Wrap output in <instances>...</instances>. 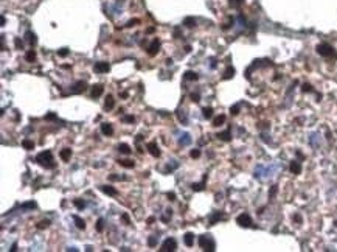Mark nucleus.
<instances>
[{"mask_svg": "<svg viewBox=\"0 0 337 252\" xmlns=\"http://www.w3.org/2000/svg\"><path fill=\"white\" fill-rule=\"evenodd\" d=\"M73 221H75V224H76V227H78L79 230H84V229H85V221L81 219L79 216L75 215V216H73Z\"/></svg>", "mask_w": 337, "mask_h": 252, "instance_id": "aec40b11", "label": "nucleus"}, {"mask_svg": "<svg viewBox=\"0 0 337 252\" xmlns=\"http://www.w3.org/2000/svg\"><path fill=\"white\" fill-rule=\"evenodd\" d=\"M10 250H13V252H14V250H17V244H16V243H14V244H13V246H11V249H10Z\"/></svg>", "mask_w": 337, "mask_h": 252, "instance_id": "3c124183", "label": "nucleus"}, {"mask_svg": "<svg viewBox=\"0 0 337 252\" xmlns=\"http://www.w3.org/2000/svg\"><path fill=\"white\" fill-rule=\"evenodd\" d=\"M25 38H27V41H28V44H31V45H34L36 44V36L31 33V31H28L27 34H25Z\"/></svg>", "mask_w": 337, "mask_h": 252, "instance_id": "a878e982", "label": "nucleus"}, {"mask_svg": "<svg viewBox=\"0 0 337 252\" xmlns=\"http://www.w3.org/2000/svg\"><path fill=\"white\" fill-rule=\"evenodd\" d=\"M199 98H200V97H199V93H191V101H196V103H197V101H199Z\"/></svg>", "mask_w": 337, "mask_h": 252, "instance_id": "a19ab883", "label": "nucleus"}, {"mask_svg": "<svg viewBox=\"0 0 337 252\" xmlns=\"http://www.w3.org/2000/svg\"><path fill=\"white\" fill-rule=\"evenodd\" d=\"M103 90H104V87H103L101 84H95V86L92 87V97H93V98L99 97V95L103 93Z\"/></svg>", "mask_w": 337, "mask_h": 252, "instance_id": "2eb2a0df", "label": "nucleus"}, {"mask_svg": "<svg viewBox=\"0 0 337 252\" xmlns=\"http://www.w3.org/2000/svg\"><path fill=\"white\" fill-rule=\"evenodd\" d=\"M58 55L64 58V56H67V55H68V50H67V48H62V50H59V52H58Z\"/></svg>", "mask_w": 337, "mask_h": 252, "instance_id": "ea45409f", "label": "nucleus"}, {"mask_svg": "<svg viewBox=\"0 0 337 252\" xmlns=\"http://www.w3.org/2000/svg\"><path fill=\"white\" fill-rule=\"evenodd\" d=\"M177 117H179V120L182 121V124H186V123H188V117H186L185 110H179V112H177Z\"/></svg>", "mask_w": 337, "mask_h": 252, "instance_id": "5701e85b", "label": "nucleus"}, {"mask_svg": "<svg viewBox=\"0 0 337 252\" xmlns=\"http://www.w3.org/2000/svg\"><path fill=\"white\" fill-rule=\"evenodd\" d=\"M48 226H50V221H48V219H42V221H39V223H37V226H36V227L42 230V229H47Z\"/></svg>", "mask_w": 337, "mask_h": 252, "instance_id": "7c9ffc66", "label": "nucleus"}, {"mask_svg": "<svg viewBox=\"0 0 337 252\" xmlns=\"http://www.w3.org/2000/svg\"><path fill=\"white\" fill-rule=\"evenodd\" d=\"M101 133L104 136H112V134H114V128H112L110 123H103L101 124Z\"/></svg>", "mask_w": 337, "mask_h": 252, "instance_id": "9b49d317", "label": "nucleus"}, {"mask_svg": "<svg viewBox=\"0 0 337 252\" xmlns=\"http://www.w3.org/2000/svg\"><path fill=\"white\" fill-rule=\"evenodd\" d=\"M148 151H149V154L151 156H154V157H160V148L157 146V143L155 142H149L148 143Z\"/></svg>", "mask_w": 337, "mask_h": 252, "instance_id": "6e6552de", "label": "nucleus"}, {"mask_svg": "<svg viewBox=\"0 0 337 252\" xmlns=\"http://www.w3.org/2000/svg\"><path fill=\"white\" fill-rule=\"evenodd\" d=\"M221 218H222V213H221V212H216V213L210 218V226H213V224H214L217 219H221Z\"/></svg>", "mask_w": 337, "mask_h": 252, "instance_id": "c756f323", "label": "nucleus"}, {"mask_svg": "<svg viewBox=\"0 0 337 252\" xmlns=\"http://www.w3.org/2000/svg\"><path fill=\"white\" fill-rule=\"evenodd\" d=\"M109 179H110V181H120V179H123V178H120V176H109Z\"/></svg>", "mask_w": 337, "mask_h": 252, "instance_id": "de8ad7c7", "label": "nucleus"}, {"mask_svg": "<svg viewBox=\"0 0 337 252\" xmlns=\"http://www.w3.org/2000/svg\"><path fill=\"white\" fill-rule=\"evenodd\" d=\"M157 241H159V236L152 235V236H149V240H148V246H149V247H155V246H157Z\"/></svg>", "mask_w": 337, "mask_h": 252, "instance_id": "bb28decb", "label": "nucleus"}, {"mask_svg": "<svg viewBox=\"0 0 337 252\" xmlns=\"http://www.w3.org/2000/svg\"><path fill=\"white\" fill-rule=\"evenodd\" d=\"M159 48H160V42H159L157 39H154V41L151 42V45L148 47V55H149V56L157 55V53H159Z\"/></svg>", "mask_w": 337, "mask_h": 252, "instance_id": "1a4fd4ad", "label": "nucleus"}, {"mask_svg": "<svg viewBox=\"0 0 337 252\" xmlns=\"http://www.w3.org/2000/svg\"><path fill=\"white\" fill-rule=\"evenodd\" d=\"M96 230H98V232H103V230H104V219H103V218H99V219L96 221Z\"/></svg>", "mask_w": 337, "mask_h": 252, "instance_id": "c9c22d12", "label": "nucleus"}, {"mask_svg": "<svg viewBox=\"0 0 337 252\" xmlns=\"http://www.w3.org/2000/svg\"><path fill=\"white\" fill-rule=\"evenodd\" d=\"M93 70L96 73H107L110 70V65H109V62H95Z\"/></svg>", "mask_w": 337, "mask_h": 252, "instance_id": "0eeeda50", "label": "nucleus"}, {"mask_svg": "<svg viewBox=\"0 0 337 252\" xmlns=\"http://www.w3.org/2000/svg\"><path fill=\"white\" fill-rule=\"evenodd\" d=\"M22 209H24V210H28V209H36V202H34V201L25 202V204H22Z\"/></svg>", "mask_w": 337, "mask_h": 252, "instance_id": "f704fd0d", "label": "nucleus"}, {"mask_svg": "<svg viewBox=\"0 0 337 252\" xmlns=\"http://www.w3.org/2000/svg\"><path fill=\"white\" fill-rule=\"evenodd\" d=\"M335 226H337V221H335Z\"/></svg>", "mask_w": 337, "mask_h": 252, "instance_id": "603ef678", "label": "nucleus"}, {"mask_svg": "<svg viewBox=\"0 0 337 252\" xmlns=\"http://www.w3.org/2000/svg\"><path fill=\"white\" fill-rule=\"evenodd\" d=\"M118 164H120L121 167H125V168H134V167H135V162H134V160H131V159H123V160H118Z\"/></svg>", "mask_w": 337, "mask_h": 252, "instance_id": "a211bd4d", "label": "nucleus"}, {"mask_svg": "<svg viewBox=\"0 0 337 252\" xmlns=\"http://www.w3.org/2000/svg\"><path fill=\"white\" fill-rule=\"evenodd\" d=\"M99 190H101L103 193H106V195H109V196H117V195H118V191H117V188H114V187H110V185H101V187H99Z\"/></svg>", "mask_w": 337, "mask_h": 252, "instance_id": "9d476101", "label": "nucleus"}, {"mask_svg": "<svg viewBox=\"0 0 337 252\" xmlns=\"http://www.w3.org/2000/svg\"><path fill=\"white\" fill-rule=\"evenodd\" d=\"M73 204L76 205V209H78V210H82V209L85 207V202H84V201H81V199H75V201H73Z\"/></svg>", "mask_w": 337, "mask_h": 252, "instance_id": "72a5a7b5", "label": "nucleus"}, {"mask_svg": "<svg viewBox=\"0 0 337 252\" xmlns=\"http://www.w3.org/2000/svg\"><path fill=\"white\" fill-rule=\"evenodd\" d=\"M183 243H185V246L191 247V246L194 244V235H193L191 232H186L185 236H183Z\"/></svg>", "mask_w": 337, "mask_h": 252, "instance_id": "ddd939ff", "label": "nucleus"}, {"mask_svg": "<svg viewBox=\"0 0 337 252\" xmlns=\"http://www.w3.org/2000/svg\"><path fill=\"white\" fill-rule=\"evenodd\" d=\"M25 59H27L28 62H33V61L36 59V53H34L33 50H30V52H27V55H25Z\"/></svg>", "mask_w": 337, "mask_h": 252, "instance_id": "c85d7f7f", "label": "nucleus"}, {"mask_svg": "<svg viewBox=\"0 0 337 252\" xmlns=\"http://www.w3.org/2000/svg\"><path fill=\"white\" fill-rule=\"evenodd\" d=\"M317 53L325 56V58H328V56L334 55V48L329 44H320V45H317Z\"/></svg>", "mask_w": 337, "mask_h": 252, "instance_id": "20e7f679", "label": "nucleus"}, {"mask_svg": "<svg viewBox=\"0 0 337 252\" xmlns=\"http://www.w3.org/2000/svg\"><path fill=\"white\" fill-rule=\"evenodd\" d=\"M230 3H232V5H235V7H238V5H241V3H243V0H230Z\"/></svg>", "mask_w": 337, "mask_h": 252, "instance_id": "37998d69", "label": "nucleus"}, {"mask_svg": "<svg viewBox=\"0 0 337 252\" xmlns=\"http://www.w3.org/2000/svg\"><path fill=\"white\" fill-rule=\"evenodd\" d=\"M36 162H37L41 167H44V168H48V170H51V168H55V167H56V164H55V160H53V154H51V151H50V150L39 153V154H37V157H36Z\"/></svg>", "mask_w": 337, "mask_h": 252, "instance_id": "f257e3e1", "label": "nucleus"}, {"mask_svg": "<svg viewBox=\"0 0 337 252\" xmlns=\"http://www.w3.org/2000/svg\"><path fill=\"white\" fill-rule=\"evenodd\" d=\"M45 118H47V120H53V118H56V115H55V114H48Z\"/></svg>", "mask_w": 337, "mask_h": 252, "instance_id": "8fccbe9b", "label": "nucleus"}, {"mask_svg": "<svg viewBox=\"0 0 337 252\" xmlns=\"http://www.w3.org/2000/svg\"><path fill=\"white\" fill-rule=\"evenodd\" d=\"M224 121H225V115H217V117L213 120V126H221Z\"/></svg>", "mask_w": 337, "mask_h": 252, "instance_id": "b1692460", "label": "nucleus"}, {"mask_svg": "<svg viewBox=\"0 0 337 252\" xmlns=\"http://www.w3.org/2000/svg\"><path fill=\"white\" fill-rule=\"evenodd\" d=\"M22 146L25 148V150H33L34 148V142L33 140H30V139H24V142H22Z\"/></svg>", "mask_w": 337, "mask_h": 252, "instance_id": "4be33fe9", "label": "nucleus"}, {"mask_svg": "<svg viewBox=\"0 0 337 252\" xmlns=\"http://www.w3.org/2000/svg\"><path fill=\"white\" fill-rule=\"evenodd\" d=\"M217 137L221 139V140H230L232 139V136H230V131H225V133H222V134H217Z\"/></svg>", "mask_w": 337, "mask_h": 252, "instance_id": "2f4dec72", "label": "nucleus"}, {"mask_svg": "<svg viewBox=\"0 0 337 252\" xmlns=\"http://www.w3.org/2000/svg\"><path fill=\"white\" fill-rule=\"evenodd\" d=\"M183 78L188 79V81H196V79L199 78V75H197L196 72H193V70H186L185 75H183Z\"/></svg>", "mask_w": 337, "mask_h": 252, "instance_id": "f3484780", "label": "nucleus"}, {"mask_svg": "<svg viewBox=\"0 0 337 252\" xmlns=\"http://www.w3.org/2000/svg\"><path fill=\"white\" fill-rule=\"evenodd\" d=\"M230 112H232V114H233V115H236V114H238V112H239V106H233V107H232V109H230Z\"/></svg>", "mask_w": 337, "mask_h": 252, "instance_id": "79ce46f5", "label": "nucleus"}, {"mask_svg": "<svg viewBox=\"0 0 337 252\" xmlns=\"http://www.w3.org/2000/svg\"><path fill=\"white\" fill-rule=\"evenodd\" d=\"M191 188H193L194 191H200V190H204V182H199V184H193V185H191Z\"/></svg>", "mask_w": 337, "mask_h": 252, "instance_id": "e433bc0d", "label": "nucleus"}, {"mask_svg": "<svg viewBox=\"0 0 337 252\" xmlns=\"http://www.w3.org/2000/svg\"><path fill=\"white\" fill-rule=\"evenodd\" d=\"M123 121H125V123H134V121H135V117H134V115H126V117H123Z\"/></svg>", "mask_w": 337, "mask_h": 252, "instance_id": "4c0bfd02", "label": "nucleus"}, {"mask_svg": "<svg viewBox=\"0 0 337 252\" xmlns=\"http://www.w3.org/2000/svg\"><path fill=\"white\" fill-rule=\"evenodd\" d=\"M291 171H292L294 174H300V171H301V165H300V162H297V160L291 162Z\"/></svg>", "mask_w": 337, "mask_h": 252, "instance_id": "6ab92c4d", "label": "nucleus"}, {"mask_svg": "<svg viewBox=\"0 0 337 252\" xmlns=\"http://www.w3.org/2000/svg\"><path fill=\"white\" fill-rule=\"evenodd\" d=\"M190 156H191V157H193V159H197V157H199V156H200V151H199V150H196V148H194V150H191V151H190Z\"/></svg>", "mask_w": 337, "mask_h": 252, "instance_id": "58836bf2", "label": "nucleus"}, {"mask_svg": "<svg viewBox=\"0 0 337 252\" xmlns=\"http://www.w3.org/2000/svg\"><path fill=\"white\" fill-rule=\"evenodd\" d=\"M85 89H87V84H85L84 81H76V83L72 86L70 92H72V93H82V92H85Z\"/></svg>", "mask_w": 337, "mask_h": 252, "instance_id": "423d86ee", "label": "nucleus"}, {"mask_svg": "<svg viewBox=\"0 0 337 252\" xmlns=\"http://www.w3.org/2000/svg\"><path fill=\"white\" fill-rule=\"evenodd\" d=\"M199 246L204 250H208V252H213L216 249V243L211 238V235H200L199 236Z\"/></svg>", "mask_w": 337, "mask_h": 252, "instance_id": "f03ea898", "label": "nucleus"}, {"mask_svg": "<svg viewBox=\"0 0 337 252\" xmlns=\"http://www.w3.org/2000/svg\"><path fill=\"white\" fill-rule=\"evenodd\" d=\"M114 104H115L114 97H112V95H107V97H106V103H104V109H106V110H110L112 107H114Z\"/></svg>", "mask_w": 337, "mask_h": 252, "instance_id": "4468645a", "label": "nucleus"}, {"mask_svg": "<svg viewBox=\"0 0 337 252\" xmlns=\"http://www.w3.org/2000/svg\"><path fill=\"white\" fill-rule=\"evenodd\" d=\"M179 143H180L182 146H185V145H190V143H191V136H190L188 133L182 134V136H180V139H179Z\"/></svg>", "mask_w": 337, "mask_h": 252, "instance_id": "dca6fc26", "label": "nucleus"}, {"mask_svg": "<svg viewBox=\"0 0 337 252\" xmlns=\"http://www.w3.org/2000/svg\"><path fill=\"white\" fill-rule=\"evenodd\" d=\"M121 218H123V221H125L126 224H129V216H128L126 213H125V215H121Z\"/></svg>", "mask_w": 337, "mask_h": 252, "instance_id": "49530a36", "label": "nucleus"}, {"mask_svg": "<svg viewBox=\"0 0 337 252\" xmlns=\"http://www.w3.org/2000/svg\"><path fill=\"white\" fill-rule=\"evenodd\" d=\"M311 90H312V87H311L309 84H304V86H303V92H311Z\"/></svg>", "mask_w": 337, "mask_h": 252, "instance_id": "c03bdc74", "label": "nucleus"}, {"mask_svg": "<svg viewBox=\"0 0 337 252\" xmlns=\"http://www.w3.org/2000/svg\"><path fill=\"white\" fill-rule=\"evenodd\" d=\"M183 25H186L188 28H191V27H194V25H196V20H194L193 17H186V19L183 20Z\"/></svg>", "mask_w": 337, "mask_h": 252, "instance_id": "473e14b6", "label": "nucleus"}, {"mask_svg": "<svg viewBox=\"0 0 337 252\" xmlns=\"http://www.w3.org/2000/svg\"><path fill=\"white\" fill-rule=\"evenodd\" d=\"M22 45H24V44H22V41L16 39V47H17V48H22Z\"/></svg>", "mask_w": 337, "mask_h": 252, "instance_id": "09e8293b", "label": "nucleus"}, {"mask_svg": "<svg viewBox=\"0 0 337 252\" xmlns=\"http://www.w3.org/2000/svg\"><path fill=\"white\" fill-rule=\"evenodd\" d=\"M59 157H61L64 162H68L70 157H72V150H70V148H64V150L59 153Z\"/></svg>", "mask_w": 337, "mask_h": 252, "instance_id": "f8f14e48", "label": "nucleus"}, {"mask_svg": "<svg viewBox=\"0 0 337 252\" xmlns=\"http://www.w3.org/2000/svg\"><path fill=\"white\" fill-rule=\"evenodd\" d=\"M233 73H235V69H233V67H229V69L225 70V73H224L222 78H224V79H230V78L233 76Z\"/></svg>", "mask_w": 337, "mask_h": 252, "instance_id": "cd10ccee", "label": "nucleus"}, {"mask_svg": "<svg viewBox=\"0 0 337 252\" xmlns=\"http://www.w3.org/2000/svg\"><path fill=\"white\" fill-rule=\"evenodd\" d=\"M202 115H204V118H211L213 117V109L211 107H204L202 109Z\"/></svg>", "mask_w": 337, "mask_h": 252, "instance_id": "393cba45", "label": "nucleus"}, {"mask_svg": "<svg viewBox=\"0 0 337 252\" xmlns=\"http://www.w3.org/2000/svg\"><path fill=\"white\" fill-rule=\"evenodd\" d=\"M177 249V241L174 240V238H166L165 241H163V244L160 246V252H174Z\"/></svg>", "mask_w": 337, "mask_h": 252, "instance_id": "7ed1b4c3", "label": "nucleus"}, {"mask_svg": "<svg viewBox=\"0 0 337 252\" xmlns=\"http://www.w3.org/2000/svg\"><path fill=\"white\" fill-rule=\"evenodd\" d=\"M118 151L123 153V154H131L132 150H131L129 145H126V143H120V145H118Z\"/></svg>", "mask_w": 337, "mask_h": 252, "instance_id": "412c9836", "label": "nucleus"}, {"mask_svg": "<svg viewBox=\"0 0 337 252\" xmlns=\"http://www.w3.org/2000/svg\"><path fill=\"white\" fill-rule=\"evenodd\" d=\"M236 223H238L241 227H250V226H252V218H250L247 213H241V215L236 218Z\"/></svg>", "mask_w": 337, "mask_h": 252, "instance_id": "39448f33", "label": "nucleus"}, {"mask_svg": "<svg viewBox=\"0 0 337 252\" xmlns=\"http://www.w3.org/2000/svg\"><path fill=\"white\" fill-rule=\"evenodd\" d=\"M166 196L169 198V201H176V195H174V193H168Z\"/></svg>", "mask_w": 337, "mask_h": 252, "instance_id": "a18cd8bd", "label": "nucleus"}]
</instances>
